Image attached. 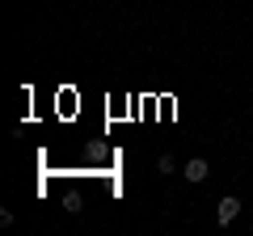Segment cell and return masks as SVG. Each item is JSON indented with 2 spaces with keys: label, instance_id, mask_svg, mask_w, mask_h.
Returning <instances> with one entry per match:
<instances>
[{
  "label": "cell",
  "instance_id": "6da1fadb",
  "mask_svg": "<svg viewBox=\"0 0 253 236\" xmlns=\"http://www.w3.org/2000/svg\"><path fill=\"white\" fill-rule=\"evenodd\" d=\"M181 177L199 186V182H207V177H211V164L203 160V156H194V160H186V169H181Z\"/></svg>",
  "mask_w": 253,
  "mask_h": 236
},
{
  "label": "cell",
  "instance_id": "7a4b0ae2",
  "mask_svg": "<svg viewBox=\"0 0 253 236\" xmlns=\"http://www.w3.org/2000/svg\"><path fill=\"white\" fill-rule=\"evenodd\" d=\"M236 215H241V198H232V194H224V198H219V207H215V219H219V224H232V219Z\"/></svg>",
  "mask_w": 253,
  "mask_h": 236
},
{
  "label": "cell",
  "instance_id": "3957f363",
  "mask_svg": "<svg viewBox=\"0 0 253 236\" xmlns=\"http://www.w3.org/2000/svg\"><path fill=\"white\" fill-rule=\"evenodd\" d=\"M156 169H161V173H173V169H177V160H173V156H169V152H165V156H161V160H156Z\"/></svg>",
  "mask_w": 253,
  "mask_h": 236
}]
</instances>
